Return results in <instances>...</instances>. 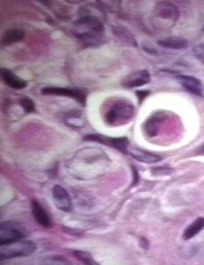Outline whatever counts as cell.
Masks as SVG:
<instances>
[{
    "instance_id": "8992f818",
    "label": "cell",
    "mask_w": 204,
    "mask_h": 265,
    "mask_svg": "<svg viewBox=\"0 0 204 265\" xmlns=\"http://www.w3.org/2000/svg\"><path fill=\"white\" fill-rule=\"evenodd\" d=\"M44 95H56L71 98L82 105H85L86 95L81 90L64 87L47 86L40 90Z\"/></svg>"
},
{
    "instance_id": "ba28073f",
    "label": "cell",
    "mask_w": 204,
    "mask_h": 265,
    "mask_svg": "<svg viewBox=\"0 0 204 265\" xmlns=\"http://www.w3.org/2000/svg\"><path fill=\"white\" fill-rule=\"evenodd\" d=\"M167 117L166 112L162 111L152 113L145 121L143 130L145 134L150 138L157 136L160 125Z\"/></svg>"
},
{
    "instance_id": "3957f363",
    "label": "cell",
    "mask_w": 204,
    "mask_h": 265,
    "mask_svg": "<svg viewBox=\"0 0 204 265\" xmlns=\"http://www.w3.org/2000/svg\"><path fill=\"white\" fill-rule=\"evenodd\" d=\"M155 17L165 22L168 27H173L178 21L180 12L174 4L167 1L157 2L153 9Z\"/></svg>"
},
{
    "instance_id": "d6986e66",
    "label": "cell",
    "mask_w": 204,
    "mask_h": 265,
    "mask_svg": "<svg viewBox=\"0 0 204 265\" xmlns=\"http://www.w3.org/2000/svg\"><path fill=\"white\" fill-rule=\"evenodd\" d=\"M19 104L26 112H32L35 110V104L33 101L29 98L21 99L19 100Z\"/></svg>"
},
{
    "instance_id": "2e32d148",
    "label": "cell",
    "mask_w": 204,
    "mask_h": 265,
    "mask_svg": "<svg viewBox=\"0 0 204 265\" xmlns=\"http://www.w3.org/2000/svg\"><path fill=\"white\" fill-rule=\"evenodd\" d=\"M203 228L204 218L198 217L185 229L183 237L185 240L190 239L199 233Z\"/></svg>"
},
{
    "instance_id": "4fadbf2b",
    "label": "cell",
    "mask_w": 204,
    "mask_h": 265,
    "mask_svg": "<svg viewBox=\"0 0 204 265\" xmlns=\"http://www.w3.org/2000/svg\"><path fill=\"white\" fill-rule=\"evenodd\" d=\"M157 44L162 48L175 51L185 50L188 46L186 39L175 36L160 39L158 41Z\"/></svg>"
},
{
    "instance_id": "7402d4cb",
    "label": "cell",
    "mask_w": 204,
    "mask_h": 265,
    "mask_svg": "<svg viewBox=\"0 0 204 265\" xmlns=\"http://www.w3.org/2000/svg\"><path fill=\"white\" fill-rule=\"evenodd\" d=\"M142 47L143 51L151 55L159 56L161 54L159 51L152 46L143 44Z\"/></svg>"
},
{
    "instance_id": "ffe728a7",
    "label": "cell",
    "mask_w": 204,
    "mask_h": 265,
    "mask_svg": "<svg viewBox=\"0 0 204 265\" xmlns=\"http://www.w3.org/2000/svg\"><path fill=\"white\" fill-rule=\"evenodd\" d=\"M193 53L198 60L204 63V43L195 46L193 49Z\"/></svg>"
},
{
    "instance_id": "6da1fadb",
    "label": "cell",
    "mask_w": 204,
    "mask_h": 265,
    "mask_svg": "<svg viewBox=\"0 0 204 265\" xmlns=\"http://www.w3.org/2000/svg\"><path fill=\"white\" fill-rule=\"evenodd\" d=\"M135 108L128 100L116 101L105 114V121L109 125H115L128 123L134 116Z\"/></svg>"
},
{
    "instance_id": "cb8c5ba5",
    "label": "cell",
    "mask_w": 204,
    "mask_h": 265,
    "mask_svg": "<svg viewBox=\"0 0 204 265\" xmlns=\"http://www.w3.org/2000/svg\"><path fill=\"white\" fill-rule=\"evenodd\" d=\"M132 174H133V181L131 185L135 186L137 184L139 181V176L137 169L132 166Z\"/></svg>"
},
{
    "instance_id": "e0dca14e",
    "label": "cell",
    "mask_w": 204,
    "mask_h": 265,
    "mask_svg": "<svg viewBox=\"0 0 204 265\" xmlns=\"http://www.w3.org/2000/svg\"><path fill=\"white\" fill-rule=\"evenodd\" d=\"M115 34L127 44L136 47L138 42L134 35L127 29L122 27H116L114 29Z\"/></svg>"
},
{
    "instance_id": "603a6c76",
    "label": "cell",
    "mask_w": 204,
    "mask_h": 265,
    "mask_svg": "<svg viewBox=\"0 0 204 265\" xmlns=\"http://www.w3.org/2000/svg\"><path fill=\"white\" fill-rule=\"evenodd\" d=\"M149 92L148 90H137L135 94L137 97L139 104H141L145 99L149 95Z\"/></svg>"
},
{
    "instance_id": "52a82bcc",
    "label": "cell",
    "mask_w": 204,
    "mask_h": 265,
    "mask_svg": "<svg viewBox=\"0 0 204 265\" xmlns=\"http://www.w3.org/2000/svg\"><path fill=\"white\" fill-rule=\"evenodd\" d=\"M150 81V75L146 69L134 71L126 76L121 83L125 88H134L148 84Z\"/></svg>"
},
{
    "instance_id": "ac0fdd59",
    "label": "cell",
    "mask_w": 204,
    "mask_h": 265,
    "mask_svg": "<svg viewBox=\"0 0 204 265\" xmlns=\"http://www.w3.org/2000/svg\"><path fill=\"white\" fill-rule=\"evenodd\" d=\"M73 254L76 258L83 261L85 264L89 265L98 264L89 252L81 250H74L73 252Z\"/></svg>"
},
{
    "instance_id": "484cf974",
    "label": "cell",
    "mask_w": 204,
    "mask_h": 265,
    "mask_svg": "<svg viewBox=\"0 0 204 265\" xmlns=\"http://www.w3.org/2000/svg\"><path fill=\"white\" fill-rule=\"evenodd\" d=\"M52 259L65 263L68 264L69 263V261L65 257L61 255H55L53 256L52 257Z\"/></svg>"
},
{
    "instance_id": "8fae6325",
    "label": "cell",
    "mask_w": 204,
    "mask_h": 265,
    "mask_svg": "<svg viewBox=\"0 0 204 265\" xmlns=\"http://www.w3.org/2000/svg\"><path fill=\"white\" fill-rule=\"evenodd\" d=\"M31 206L32 214L37 223L44 228H51L53 226L52 221L40 203L33 199Z\"/></svg>"
},
{
    "instance_id": "9c48e42d",
    "label": "cell",
    "mask_w": 204,
    "mask_h": 265,
    "mask_svg": "<svg viewBox=\"0 0 204 265\" xmlns=\"http://www.w3.org/2000/svg\"><path fill=\"white\" fill-rule=\"evenodd\" d=\"M176 79L181 86L189 93L197 97L202 96L203 86L199 79L193 76L186 75H177Z\"/></svg>"
},
{
    "instance_id": "83f0119b",
    "label": "cell",
    "mask_w": 204,
    "mask_h": 265,
    "mask_svg": "<svg viewBox=\"0 0 204 265\" xmlns=\"http://www.w3.org/2000/svg\"><path fill=\"white\" fill-rule=\"evenodd\" d=\"M198 153V154H199L200 155H204V147H203L202 148H201L199 150Z\"/></svg>"
},
{
    "instance_id": "5bb4252c",
    "label": "cell",
    "mask_w": 204,
    "mask_h": 265,
    "mask_svg": "<svg viewBox=\"0 0 204 265\" xmlns=\"http://www.w3.org/2000/svg\"><path fill=\"white\" fill-rule=\"evenodd\" d=\"M131 155L136 160L146 163H154L162 160L161 157L140 149H135L130 152Z\"/></svg>"
},
{
    "instance_id": "277c9868",
    "label": "cell",
    "mask_w": 204,
    "mask_h": 265,
    "mask_svg": "<svg viewBox=\"0 0 204 265\" xmlns=\"http://www.w3.org/2000/svg\"><path fill=\"white\" fill-rule=\"evenodd\" d=\"M24 228L14 221H6L0 225V245H8L21 240L26 236Z\"/></svg>"
},
{
    "instance_id": "5b68a950",
    "label": "cell",
    "mask_w": 204,
    "mask_h": 265,
    "mask_svg": "<svg viewBox=\"0 0 204 265\" xmlns=\"http://www.w3.org/2000/svg\"><path fill=\"white\" fill-rule=\"evenodd\" d=\"M83 139L86 141L98 142L109 146L124 154L128 153L129 141L125 137H111L101 134H89L84 135Z\"/></svg>"
},
{
    "instance_id": "9a60e30c",
    "label": "cell",
    "mask_w": 204,
    "mask_h": 265,
    "mask_svg": "<svg viewBox=\"0 0 204 265\" xmlns=\"http://www.w3.org/2000/svg\"><path fill=\"white\" fill-rule=\"evenodd\" d=\"M24 36V33L20 29H9L3 34L1 42L4 45H10L22 41Z\"/></svg>"
},
{
    "instance_id": "7a4b0ae2",
    "label": "cell",
    "mask_w": 204,
    "mask_h": 265,
    "mask_svg": "<svg viewBox=\"0 0 204 265\" xmlns=\"http://www.w3.org/2000/svg\"><path fill=\"white\" fill-rule=\"evenodd\" d=\"M36 245L29 240H18L13 243L1 245L0 259L4 260L19 256H29L36 250Z\"/></svg>"
},
{
    "instance_id": "44dd1931",
    "label": "cell",
    "mask_w": 204,
    "mask_h": 265,
    "mask_svg": "<svg viewBox=\"0 0 204 265\" xmlns=\"http://www.w3.org/2000/svg\"><path fill=\"white\" fill-rule=\"evenodd\" d=\"M62 230L66 233L75 236H81L84 233V231L82 230L72 228L67 226H63Z\"/></svg>"
},
{
    "instance_id": "d4e9b609",
    "label": "cell",
    "mask_w": 204,
    "mask_h": 265,
    "mask_svg": "<svg viewBox=\"0 0 204 265\" xmlns=\"http://www.w3.org/2000/svg\"><path fill=\"white\" fill-rule=\"evenodd\" d=\"M140 247L143 249H147L149 247L148 240L144 237H141L139 239Z\"/></svg>"
},
{
    "instance_id": "f1b7e54d",
    "label": "cell",
    "mask_w": 204,
    "mask_h": 265,
    "mask_svg": "<svg viewBox=\"0 0 204 265\" xmlns=\"http://www.w3.org/2000/svg\"><path fill=\"white\" fill-rule=\"evenodd\" d=\"M202 31L204 32V25H203V27L202 28Z\"/></svg>"
},
{
    "instance_id": "4316f807",
    "label": "cell",
    "mask_w": 204,
    "mask_h": 265,
    "mask_svg": "<svg viewBox=\"0 0 204 265\" xmlns=\"http://www.w3.org/2000/svg\"><path fill=\"white\" fill-rule=\"evenodd\" d=\"M170 170L169 169V168L166 167H160L159 168H156V169L154 170L155 174H156V175L159 174L160 175L161 174H165L169 173V171Z\"/></svg>"
},
{
    "instance_id": "30bf717a",
    "label": "cell",
    "mask_w": 204,
    "mask_h": 265,
    "mask_svg": "<svg viewBox=\"0 0 204 265\" xmlns=\"http://www.w3.org/2000/svg\"><path fill=\"white\" fill-rule=\"evenodd\" d=\"M52 194L57 207L64 211H70L72 204L67 191L62 186L57 184L52 189Z\"/></svg>"
},
{
    "instance_id": "7c38bea8",
    "label": "cell",
    "mask_w": 204,
    "mask_h": 265,
    "mask_svg": "<svg viewBox=\"0 0 204 265\" xmlns=\"http://www.w3.org/2000/svg\"><path fill=\"white\" fill-rule=\"evenodd\" d=\"M0 75L3 82L12 88L21 89L25 88L27 85V83L25 80L17 77L8 68H1Z\"/></svg>"
}]
</instances>
